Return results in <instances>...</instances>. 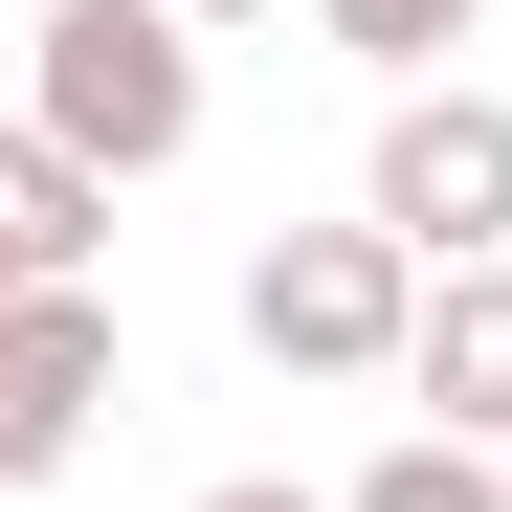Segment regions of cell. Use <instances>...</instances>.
Instances as JSON below:
<instances>
[{
    "label": "cell",
    "instance_id": "cell-1",
    "mask_svg": "<svg viewBox=\"0 0 512 512\" xmlns=\"http://www.w3.org/2000/svg\"><path fill=\"white\" fill-rule=\"evenodd\" d=\"M23 45H45L23 67V134L45 156H90V179H179L201 156V23L179 0H45Z\"/></svg>",
    "mask_w": 512,
    "mask_h": 512
},
{
    "label": "cell",
    "instance_id": "cell-2",
    "mask_svg": "<svg viewBox=\"0 0 512 512\" xmlns=\"http://www.w3.org/2000/svg\"><path fill=\"white\" fill-rule=\"evenodd\" d=\"M357 223L401 268H512V90H401L357 156Z\"/></svg>",
    "mask_w": 512,
    "mask_h": 512
},
{
    "label": "cell",
    "instance_id": "cell-3",
    "mask_svg": "<svg viewBox=\"0 0 512 512\" xmlns=\"http://www.w3.org/2000/svg\"><path fill=\"white\" fill-rule=\"evenodd\" d=\"M401 312H423V268L379 223H268L245 245V357L268 379H401Z\"/></svg>",
    "mask_w": 512,
    "mask_h": 512
},
{
    "label": "cell",
    "instance_id": "cell-4",
    "mask_svg": "<svg viewBox=\"0 0 512 512\" xmlns=\"http://www.w3.org/2000/svg\"><path fill=\"white\" fill-rule=\"evenodd\" d=\"M90 423H112V312L90 290H23V312H0V512L90 446Z\"/></svg>",
    "mask_w": 512,
    "mask_h": 512
},
{
    "label": "cell",
    "instance_id": "cell-5",
    "mask_svg": "<svg viewBox=\"0 0 512 512\" xmlns=\"http://www.w3.org/2000/svg\"><path fill=\"white\" fill-rule=\"evenodd\" d=\"M401 401H423V446H512V268H423Z\"/></svg>",
    "mask_w": 512,
    "mask_h": 512
},
{
    "label": "cell",
    "instance_id": "cell-6",
    "mask_svg": "<svg viewBox=\"0 0 512 512\" xmlns=\"http://www.w3.org/2000/svg\"><path fill=\"white\" fill-rule=\"evenodd\" d=\"M90 245H112V179L0 112V290H90Z\"/></svg>",
    "mask_w": 512,
    "mask_h": 512
},
{
    "label": "cell",
    "instance_id": "cell-7",
    "mask_svg": "<svg viewBox=\"0 0 512 512\" xmlns=\"http://www.w3.org/2000/svg\"><path fill=\"white\" fill-rule=\"evenodd\" d=\"M334 512H512V468H490V446H423V423H401V446L334 490Z\"/></svg>",
    "mask_w": 512,
    "mask_h": 512
},
{
    "label": "cell",
    "instance_id": "cell-8",
    "mask_svg": "<svg viewBox=\"0 0 512 512\" xmlns=\"http://www.w3.org/2000/svg\"><path fill=\"white\" fill-rule=\"evenodd\" d=\"M312 23L357 45V67H401V90H446V45L490 23V0H312Z\"/></svg>",
    "mask_w": 512,
    "mask_h": 512
},
{
    "label": "cell",
    "instance_id": "cell-9",
    "mask_svg": "<svg viewBox=\"0 0 512 512\" xmlns=\"http://www.w3.org/2000/svg\"><path fill=\"white\" fill-rule=\"evenodd\" d=\"M201 512H334V490H290V468H223V490H201Z\"/></svg>",
    "mask_w": 512,
    "mask_h": 512
},
{
    "label": "cell",
    "instance_id": "cell-10",
    "mask_svg": "<svg viewBox=\"0 0 512 512\" xmlns=\"http://www.w3.org/2000/svg\"><path fill=\"white\" fill-rule=\"evenodd\" d=\"M179 23H268V0H179Z\"/></svg>",
    "mask_w": 512,
    "mask_h": 512
},
{
    "label": "cell",
    "instance_id": "cell-11",
    "mask_svg": "<svg viewBox=\"0 0 512 512\" xmlns=\"http://www.w3.org/2000/svg\"><path fill=\"white\" fill-rule=\"evenodd\" d=\"M0 312H23V290H0Z\"/></svg>",
    "mask_w": 512,
    "mask_h": 512
}]
</instances>
